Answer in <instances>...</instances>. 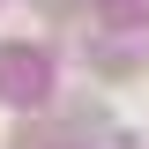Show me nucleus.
Returning a JSON list of instances; mask_svg holds the SVG:
<instances>
[{
    "mask_svg": "<svg viewBox=\"0 0 149 149\" xmlns=\"http://www.w3.org/2000/svg\"><path fill=\"white\" fill-rule=\"evenodd\" d=\"M37 8H45V15H67V8H74V0H37Z\"/></svg>",
    "mask_w": 149,
    "mask_h": 149,
    "instance_id": "nucleus-1",
    "label": "nucleus"
}]
</instances>
